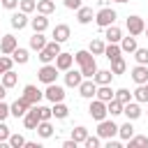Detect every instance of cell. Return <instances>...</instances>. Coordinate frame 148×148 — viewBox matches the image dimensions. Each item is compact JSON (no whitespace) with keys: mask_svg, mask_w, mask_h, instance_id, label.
Listing matches in <instances>:
<instances>
[{"mask_svg":"<svg viewBox=\"0 0 148 148\" xmlns=\"http://www.w3.org/2000/svg\"><path fill=\"white\" fill-rule=\"evenodd\" d=\"M74 60L79 62V67H81V72H83L86 79H92L97 74V62H95V56L90 51H76Z\"/></svg>","mask_w":148,"mask_h":148,"instance_id":"obj_1","label":"cell"},{"mask_svg":"<svg viewBox=\"0 0 148 148\" xmlns=\"http://www.w3.org/2000/svg\"><path fill=\"white\" fill-rule=\"evenodd\" d=\"M116 18H118V14H116V9H111V7H102V9L95 14V23H97L99 28H109V25H113Z\"/></svg>","mask_w":148,"mask_h":148,"instance_id":"obj_2","label":"cell"},{"mask_svg":"<svg viewBox=\"0 0 148 148\" xmlns=\"http://www.w3.org/2000/svg\"><path fill=\"white\" fill-rule=\"evenodd\" d=\"M58 72H60V69L56 67V62H53V65H51V62H46V65H42V69L37 72V79H39L42 83H46V86H49V83H56Z\"/></svg>","mask_w":148,"mask_h":148,"instance_id":"obj_3","label":"cell"},{"mask_svg":"<svg viewBox=\"0 0 148 148\" xmlns=\"http://www.w3.org/2000/svg\"><path fill=\"white\" fill-rule=\"evenodd\" d=\"M88 113H90V118L92 120H104L106 116H109V111H106V102H102V99H90V106H88Z\"/></svg>","mask_w":148,"mask_h":148,"instance_id":"obj_4","label":"cell"},{"mask_svg":"<svg viewBox=\"0 0 148 148\" xmlns=\"http://www.w3.org/2000/svg\"><path fill=\"white\" fill-rule=\"evenodd\" d=\"M58 53H60V42L53 39V42H49V44L39 51V60H42L44 65H46V62H53V60L58 58Z\"/></svg>","mask_w":148,"mask_h":148,"instance_id":"obj_5","label":"cell"},{"mask_svg":"<svg viewBox=\"0 0 148 148\" xmlns=\"http://www.w3.org/2000/svg\"><path fill=\"white\" fill-rule=\"evenodd\" d=\"M118 127L120 125H116L113 120H99V125H97V136L99 139H113L116 134H118Z\"/></svg>","mask_w":148,"mask_h":148,"instance_id":"obj_6","label":"cell"},{"mask_svg":"<svg viewBox=\"0 0 148 148\" xmlns=\"http://www.w3.org/2000/svg\"><path fill=\"white\" fill-rule=\"evenodd\" d=\"M44 97H46L51 104L62 102V99H65V88H62V86H58V83H49V86H46V90H44Z\"/></svg>","mask_w":148,"mask_h":148,"instance_id":"obj_7","label":"cell"},{"mask_svg":"<svg viewBox=\"0 0 148 148\" xmlns=\"http://www.w3.org/2000/svg\"><path fill=\"white\" fill-rule=\"evenodd\" d=\"M125 25H127L130 35H134V37H136V35H141V32H146V23H143V18H141V16H136V14L127 16Z\"/></svg>","mask_w":148,"mask_h":148,"instance_id":"obj_8","label":"cell"},{"mask_svg":"<svg viewBox=\"0 0 148 148\" xmlns=\"http://www.w3.org/2000/svg\"><path fill=\"white\" fill-rule=\"evenodd\" d=\"M39 123H42V116H39V109H37V104H35V106H30L28 113L23 116V125H25V130H37Z\"/></svg>","mask_w":148,"mask_h":148,"instance_id":"obj_9","label":"cell"},{"mask_svg":"<svg viewBox=\"0 0 148 148\" xmlns=\"http://www.w3.org/2000/svg\"><path fill=\"white\" fill-rule=\"evenodd\" d=\"M79 95L86 97V99H92V97L97 95V83H95V79H83L81 86H79Z\"/></svg>","mask_w":148,"mask_h":148,"instance_id":"obj_10","label":"cell"},{"mask_svg":"<svg viewBox=\"0 0 148 148\" xmlns=\"http://www.w3.org/2000/svg\"><path fill=\"white\" fill-rule=\"evenodd\" d=\"M83 79H86V76H83V72H81V69L76 72V69H72V67H69V69L65 72V86H67V88H79Z\"/></svg>","mask_w":148,"mask_h":148,"instance_id":"obj_11","label":"cell"},{"mask_svg":"<svg viewBox=\"0 0 148 148\" xmlns=\"http://www.w3.org/2000/svg\"><path fill=\"white\" fill-rule=\"evenodd\" d=\"M21 97H25V99L30 102V106H35V104H39V99L44 97V92H42L37 86H32V83H30V86H25V88H23V95H21Z\"/></svg>","mask_w":148,"mask_h":148,"instance_id":"obj_12","label":"cell"},{"mask_svg":"<svg viewBox=\"0 0 148 148\" xmlns=\"http://www.w3.org/2000/svg\"><path fill=\"white\" fill-rule=\"evenodd\" d=\"M28 109H30V102H28L25 97H18V99L9 106V111H12V116H14V118H23V116L28 113Z\"/></svg>","mask_w":148,"mask_h":148,"instance_id":"obj_13","label":"cell"},{"mask_svg":"<svg viewBox=\"0 0 148 148\" xmlns=\"http://www.w3.org/2000/svg\"><path fill=\"white\" fill-rule=\"evenodd\" d=\"M132 81H134L136 86L148 83V65H139V62H136V67L132 69Z\"/></svg>","mask_w":148,"mask_h":148,"instance_id":"obj_14","label":"cell"},{"mask_svg":"<svg viewBox=\"0 0 148 148\" xmlns=\"http://www.w3.org/2000/svg\"><path fill=\"white\" fill-rule=\"evenodd\" d=\"M53 62H56V67H58L60 72H67V69L72 67V62H74V53H62V51H60Z\"/></svg>","mask_w":148,"mask_h":148,"instance_id":"obj_15","label":"cell"},{"mask_svg":"<svg viewBox=\"0 0 148 148\" xmlns=\"http://www.w3.org/2000/svg\"><path fill=\"white\" fill-rule=\"evenodd\" d=\"M9 23H12V28H14V30H23L30 21H28V14H25V12H14V14H12V18H9Z\"/></svg>","mask_w":148,"mask_h":148,"instance_id":"obj_16","label":"cell"},{"mask_svg":"<svg viewBox=\"0 0 148 148\" xmlns=\"http://www.w3.org/2000/svg\"><path fill=\"white\" fill-rule=\"evenodd\" d=\"M16 46H18V42H16V37H14V35H5V37H2V42H0V51H2L5 56H12Z\"/></svg>","mask_w":148,"mask_h":148,"instance_id":"obj_17","label":"cell"},{"mask_svg":"<svg viewBox=\"0 0 148 148\" xmlns=\"http://www.w3.org/2000/svg\"><path fill=\"white\" fill-rule=\"evenodd\" d=\"M92 18H95L92 7H79V9H76V21H79L81 25H88Z\"/></svg>","mask_w":148,"mask_h":148,"instance_id":"obj_18","label":"cell"},{"mask_svg":"<svg viewBox=\"0 0 148 148\" xmlns=\"http://www.w3.org/2000/svg\"><path fill=\"white\" fill-rule=\"evenodd\" d=\"M53 39L60 42V44L67 42V39H69V25H67V23H58V25L53 28Z\"/></svg>","mask_w":148,"mask_h":148,"instance_id":"obj_19","label":"cell"},{"mask_svg":"<svg viewBox=\"0 0 148 148\" xmlns=\"http://www.w3.org/2000/svg\"><path fill=\"white\" fill-rule=\"evenodd\" d=\"M123 113L127 116V120H136V118L141 116V106H139V102H127V104L123 106Z\"/></svg>","mask_w":148,"mask_h":148,"instance_id":"obj_20","label":"cell"},{"mask_svg":"<svg viewBox=\"0 0 148 148\" xmlns=\"http://www.w3.org/2000/svg\"><path fill=\"white\" fill-rule=\"evenodd\" d=\"M30 25H32L35 32H44V30L49 28V18H46V14H37L35 18H30Z\"/></svg>","mask_w":148,"mask_h":148,"instance_id":"obj_21","label":"cell"},{"mask_svg":"<svg viewBox=\"0 0 148 148\" xmlns=\"http://www.w3.org/2000/svg\"><path fill=\"white\" fill-rule=\"evenodd\" d=\"M104 37H106L109 42H116V44H118V42L123 39V30H120V28H118V25L113 23V25L104 28Z\"/></svg>","mask_w":148,"mask_h":148,"instance_id":"obj_22","label":"cell"},{"mask_svg":"<svg viewBox=\"0 0 148 148\" xmlns=\"http://www.w3.org/2000/svg\"><path fill=\"white\" fill-rule=\"evenodd\" d=\"M46 44H49V42H46V37H44L42 32H32V37H30V49H32V51H42Z\"/></svg>","mask_w":148,"mask_h":148,"instance_id":"obj_23","label":"cell"},{"mask_svg":"<svg viewBox=\"0 0 148 148\" xmlns=\"http://www.w3.org/2000/svg\"><path fill=\"white\" fill-rule=\"evenodd\" d=\"M120 49H123V53H134V51L139 49V44H136L134 35H130V37H123V39H120Z\"/></svg>","mask_w":148,"mask_h":148,"instance_id":"obj_24","label":"cell"},{"mask_svg":"<svg viewBox=\"0 0 148 148\" xmlns=\"http://www.w3.org/2000/svg\"><path fill=\"white\" fill-rule=\"evenodd\" d=\"M92 79H95V83H97V86H106V83H111L113 72H111V69H97V74H95Z\"/></svg>","mask_w":148,"mask_h":148,"instance_id":"obj_25","label":"cell"},{"mask_svg":"<svg viewBox=\"0 0 148 148\" xmlns=\"http://www.w3.org/2000/svg\"><path fill=\"white\" fill-rule=\"evenodd\" d=\"M95 97L102 99V102H111V99L116 97V90H111L109 83H106V86H97V95H95Z\"/></svg>","mask_w":148,"mask_h":148,"instance_id":"obj_26","label":"cell"},{"mask_svg":"<svg viewBox=\"0 0 148 148\" xmlns=\"http://www.w3.org/2000/svg\"><path fill=\"white\" fill-rule=\"evenodd\" d=\"M35 132H37L42 139H51V136H53V125H51V120H42Z\"/></svg>","mask_w":148,"mask_h":148,"instance_id":"obj_27","label":"cell"},{"mask_svg":"<svg viewBox=\"0 0 148 148\" xmlns=\"http://www.w3.org/2000/svg\"><path fill=\"white\" fill-rule=\"evenodd\" d=\"M0 83H2L5 88H14V86L18 83V74L12 72V69H7V72L2 74V79H0Z\"/></svg>","mask_w":148,"mask_h":148,"instance_id":"obj_28","label":"cell"},{"mask_svg":"<svg viewBox=\"0 0 148 148\" xmlns=\"http://www.w3.org/2000/svg\"><path fill=\"white\" fill-rule=\"evenodd\" d=\"M37 12L49 16V14L56 12V2H53V0H37Z\"/></svg>","mask_w":148,"mask_h":148,"instance_id":"obj_29","label":"cell"},{"mask_svg":"<svg viewBox=\"0 0 148 148\" xmlns=\"http://www.w3.org/2000/svg\"><path fill=\"white\" fill-rule=\"evenodd\" d=\"M104 49H106V44L102 39H90V44H88V51L92 56H104Z\"/></svg>","mask_w":148,"mask_h":148,"instance_id":"obj_30","label":"cell"},{"mask_svg":"<svg viewBox=\"0 0 148 148\" xmlns=\"http://www.w3.org/2000/svg\"><path fill=\"white\" fill-rule=\"evenodd\" d=\"M120 53H123V49H120L116 42H109V46L104 49V56H106L109 60H116V58H120Z\"/></svg>","mask_w":148,"mask_h":148,"instance_id":"obj_31","label":"cell"},{"mask_svg":"<svg viewBox=\"0 0 148 148\" xmlns=\"http://www.w3.org/2000/svg\"><path fill=\"white\" fill-rule=\"evenodd\" d=\"M12 58H14V62H18V65H25V62L30 60V56H28V49H21V46H16V49H14Z\"/></svg>","mask_w":148,"mask_h":148,"instance_id":"obj_32","label":"cell"},{"mask_svg":"<svg viewBox=\"0 0 148 148\" xmlns=\"http://www.w3.org/2000/svg\"><path fill=\"white\" fill-rule=\"evenodd\" d=\"M118 136H120V139H125V141L134 136V127H132V120H127V123H123V125L118 127Z\"/></svg>","mask_w":148,"mask_h":148,"instance_id":"obj_33","label":"cell"},{"mask_svg":"<svg viewBox=\"0 0 148 148\" xmlns=\"http://www.w3.org/2000/svg\"><path fill=\"white\" fill-rule=\"evenodd\" d=\"M123 106H125V104L118 102L116 97H113L111 102H106V111H109V116H120V113H123Z\"/></svg>","mask_w":148,"mask_h":148,"instance_id":"obj_34","label":"cell"},{"mask_svg":"<svg viewBox=\"0 0 148 148\" xmlns=\"http://www.w3.org/2000/svg\"><path fill=\"white\" fill-rule=\"evenodd\" d=\"M69 116V109L62 104V102H56L53 104V118H58V120H65Z\"/></svg>","mask_w":148,"mask_h":148,"instance_id":"obj_35","label":"cell"},{"mask_svg":"<svg viewBox=\"0 0 148 148\" xmlns=\"http://www.w3.org/2000/svg\"><path fill=\"white\" fill-rule=\"evenodd\" d=\"M72 139H74L76 143H83V141L88 139V130H86L83 125H79V127H74V130H72Z\"/></svg>","mask_w":148,"mask_h":148,"instance_id":"obj_36","label":"cell"},{"mask_svg":"<svg viewBox=\"0 0 148 148\" xmlns=\"http://www.w3.org/2000/svg\"><path fill=\"white\" fill-rule=\"evenodd\" d=\"M125 69H127V62L123 60V56L116 58V60H111V72L113 74H125Z\"/></svg>","mask_w":148,"mask_h":148,"instance_id":"obj_37","label":"cell"},{"mask_svg":"<svg viewBox=\"0 0 148 148\" xmlns=\"http://www.w3.org/2000/svg\"><path fill=\"white\" fill-rule=\"evenodd\" d=\"M134 99H136V102H148V83H141V86L134 90Z\"/></svg>","mask_w":148,"mask_h":148,"instance_id":"obj_38","label":"cell"},{"mask_svg":"<svg viewBox=\"0 0 148 148\" xmlns=\"http://www.w3.org/2000/svg\"><path fill=\"white\" fill-rule=\"evenodd\" d=\"M132 97H134V92H130L127 88H120V90H116V99H118V102H123V104L132 102Z\"/></svg>","mask_w":148,"mask_h":148,"instance_id":"obj_39","label":"cell"},{"mask_svg":"<svg viewBox=\"0 0 148 148\" xmlns=\"http://www.w3.org/2000/svg\"><path fill=\"white\" fill-rule=\"evenodd\" d=\"M7 143H9L12 148H21V146H25V139H23L21 134H9V139H7Z\"/></svg>","mask_w":148,"mask_h":148,"instance_id":"obj_40","label":"cell"},{"mask_svg":"<svg viewBox=\"0 0 148 148\" xmlns=\"http://www.w3.org/2000/svg\"><path fill=\"white\" fill-rule=\"evenodd\" d=\"M18 7H21V12L30 14V12L37 9V2H35V0H18Z\"/></svg>","mask_w":148,"mask_h":148,"instance_id":"obj_41","label":"cell"},{"mask_svg":"<svg viewBox=\"0 0 148 148\" xmlns=\"http://www.w3.org/2000/svg\"><path fill=\"white\" fill-rule=\"evenodd\" d=\"M12 65H14V58H9V56H0V76H2L7 69H12Z\"/></svg>","mask_w":148,"mask_h":148,"instance_id":"obj_42","label":"cell"},{"mask_svg":"<svg viewBox=\"0 0 148 148\" xmlns=\"http://www.w3.org/2000/svg\"><path fill=\"white\" fill-rule=\"evenodd\" d=\"M134 58L139 65H148V49H136L134 51Z\"/></svg>","mask_w":148,"mask_h":148,"instance_id":"obj_43","label":"cell"},{"mask_svg":"<svg viewBox=\"0 0 148 148\" xmlns=\"http://www.w3.org/2000/svg\"><path fill=\"white\" fill-rule=\"evenodd\" d=\"M127 143H130V148H132V146H148V136L139 134V136H132V139H127Z\"/></svg>","mask_w":148,"mask_h":148,"instance_id":"obj_44","label":"cell"},{"mask_svg":"<svg viewBox=\"0 0 148 148\" xmlns=\"http://www.w3.org/2000/svg\"><path fill=\"white\" fill-rule=\"evenodd\" d=\"M37 109H39L42 120H51V118H53V109H49V106H39V104H37Z\"/></svg>","mask_w":148,"mask_h":148,"instance_id":"obj_45","label":"cell"},{"mask_svg":"<svg viewBox=\"0 0 148 148\" xmlns=\"http://www.w3.org/2000/svg\"><path fill=\"white\" fill-rule=\"evenodd\" d=\"M99 143H102V141H99V136H90V134H88V139L83 141V146H86V148H99Z\"/></svg>","mask_w":148,"mask_h":148,"instance_id":"obj_46","label":"cell"},{"mask_svg":"<svg viewBox=\"0 0 148 148\" xmlns=\"http://www.w3.org/2000/svg\"><path fill=\"white\" fill-rule=\"evenodd\" d=\"M9 134H12V132H9V127L5 125V120H0V141H7V139H9Z\"/></svg>","mask_w":148,"mask_h":148,"instance_id":"obj_47","label":"cell"},{"mask_svg":"<svg viewBox=\"0 0 148 148\" xmlns=\"http://www.w3.org/2000/svg\"><path fill=\"white\" fill-rule=\"evenodd\" d=\"M9 113H12V111H9V104H5V102L0 99V120H5Z\"/></svg>","mask_w":148,"mask_h":148,"instance_id":"obj_48","label":"cell"},{"mask_svg":"<svg viewBox=\"0 0 148 148\" xmlns=\"http://www.w3.org/2000/svg\"><path fill=\"white\" fill-rule=\"evenodd\" d=\"M0 5H2L5 9H16V7H18V0H0Z\"/></svg>","mask_w":148,"mask_h":148,"instance_id":"obj_49","label":"cell"},{"mask_svg":"<svg viewBox=\"0 0 148 148\" xmlns=\"http://www.w3.org/2000/svg\"><path fill=\"white\" fill-rule=\"evenodd\" d=\"M62 2H65V7H67V9H79V7H83V5H81V0H62Z\"/></svg>","mask_w":148,"mask_h":148,"instance_id":"obj_50","label":"cell"},{"mask_svg":"<svg viewBox=\"0 0 148 148\" xmlns=\"http://www.w3.org/2000/svg\"><path fill=\"white\" fill-rule=\"evenodd\" d=\"M79 143L74 141V139H67V141H62V148H76Z\"/></svg>","mask_w":148,"mask_h":148,"instance_id":"obj_51","label":"cell"},{"mask_svg":"<svg viewBox=\"0 0 148 148\" xmlns=\"http://www.w3.org/2000/svg\"><path fill=\"white\" fill-rule=\"evenodd\" d=\"M106 148H120V141H113V139H106Z\"/></svg>","mask_w":148,"mask_h":148,"instance_id":"obj_52","label":"cell"},{"mask_svg":"<svg viewBox=\"0 0 148 148\" xmlns=\"http://www.w3.org/2000/svg\"><path fill=\"white\" fill-rule=\"evenodd\" d=\"M5 95H7V88L0 83V99H5Z\"/></svg>","mask_w":148,"mask_h":148,"instance_id":"obj_53","label":"cell"},{"mask_svg":"<svg viewBox=\"0 0 148 148\" xmlns=\"http://www.w3.org/2000/svg\"><path fill=\"white\" fill-rule=\"evenodd\" d=\"M25 146L28 148H39V143H35V141H25Z\"/></svg>","mask_w":148,"mask_h":148,"instance_id":"obj_54","label":"cell"},{"mask_svg":"<svg viewBox=\"0 0 148 148\" xmlns=\"http://www.w3.org/2000/svg\"><path fill=\"white\" fill-rule=\"evenodd\" d=\"M113 2H120V5H123V2H130V0H113Z\"/></svg>","mask_w":148,"mask_h":148,"instance_id":"obj_55","label":"cell"},{"mask_svg":"<svg viewBox=\"0 0 148 148\" xmlns=\"http://www.w3.org/2000/svg\"><path fill=\"white\" fill-rule=\"evenodd\" d=\"M146 37H148V23H146Z\"/></svg>","mask_w":148,"mask_h":148,"instance_id":"obj_56","label":"cell"}]
</instances>
